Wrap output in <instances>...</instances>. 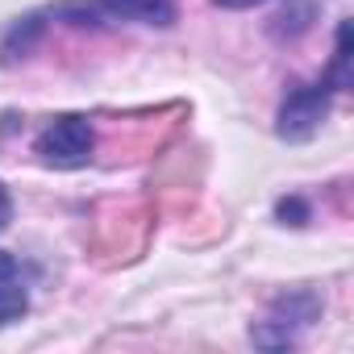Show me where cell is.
I'll use <instances>...</instances> for the list:
<instances>
[{
	"instance_id": "cell-1",
	"label": "cell",
	"mask_w": 354,
	"mask_h": 354,
	"mask_svg": "<svg viewBox=\"0 0 354 354\" xmlns=\"http://www.w3.org/2000/svg\"><path fill=\"white\" fill-rule=\"evenodd\" d=\"M321 317V296L308 292V288H296V292H283L267 317L250 329V342L263 346V350H283L300 337V329H308L313 321Z\"/></svg>"
},
{
	"instance_id": "cell-2",
	"label": "cell",
	"mask_w": 354,
	"mask_h": 354,
	"mask_svg": "<svg viewBox=\"0 0 354 354\" xmlns=\"http://www.w3.org/2000/svg\"><path fill=\"white\" fill-rule=\"evenodd\" d=\"M34 150H38V158H42L46 167L80 171V167H88V162H92L96 129H92V121H88V117H80V113H63V117H55V121L38 133Z\"/></svg>"
},
{
	"instance_id": "cell-3",
	"label": "cell",
	"mask_w": 354,
	"mask_h": 354,
	"mask_svg": "<svg viewBox=\"0 0 354 354\" xmlns=\"http://www.w3.org/2000/svg\"><path fill=\"white\" fill-rule=\"evenodd\" d=\"M329 104H333V88L329 80H317V84H304V88H292L275 113V133L283 142H308L325 117H329Z\"/></svg>"
},
{
	"instance_id": "cell-4",
	"label": "cell",
	"mask_w": 354,
	"mask_h": 354,
	"mask_svg": "<svg viewBox=\"0 0 354 354\" xmlns=\"http://www.w3.org/2000/svg\"><path fill=\"white\" fill-rule=\"evenodd\" d=\"M92 26H100V17L109 21H138V26H171L180 17V0H88Z\"/></svg>"
},
{
	"instance_id": "cell-5",
	"label": "cell",
	"mask_w": 354,
	"mask_h": 354,
	"mask_svg": "<svg viewBox=\"0 0 354 354\" xmlns=\"http://www.w3.org/2000/svg\"><path fill=\"white\" fill-rule=\"evenodd\" d=\"M30 313V279L17 254L0 250V325H13Z\"/></svg>"
},
{
	"instance_id": "cell-6",
	"label": "cell",
	"mask_w": 354,
	"mask_h": 354,
	"mask_svg": "<svg viewBox=\"0 0 354 354\" xmlns=\"http://www.w3.org/2000/svg\"><path fill=\"white\" fill-rule=\"evenodd\" d=\"M42 34H46V21H42V13H30V17H17L13 26H9V34H5V42H0V63H17V59H26L38 42H42Z\"/></svg>"
},
{
	"instance_id": "cell-7",
	"label": "cell",
	"mask_w": 354,
	"mask_h": 354,
	"mask_svg": "<svg viewBox=\"0 0 354 354\" xmlns=\"http://www.w3.org/2000/svg\"><path fill=\"white\" fill-rule=\"evenodd\" d=\"M329 88L333 92H346L350 88V21L337 26V46H333V63H329Z\"/></svg>"
},
{
	"instance_id": "cell-8",
	"label": "cell",
	"mask_w": 354,
	"mask_h": 354,
	"mask_svg": "<svg viewBox=\"0 0 354 354\" xmlns=\"http://www.w3.org/2000/svg\"><path fill=\"white\" fill-rule=\"evenodd\" d=\"M313 0H296V9H283L279 17H275V26H271V34L275 38H300L308 26H313Z\"/></svg>"
},
{
	"instance_id": "cell-9",
	"label": "cell",
	"mask_w": 354,
	"mask_h": 354,
	"mask_svg": "<svg viewBox=\"0 0 354 354\" xmlns=\"http://www.w3.org/2000/svg\"><path fill=\"white\" fill-rule=\"evenodd\" d=\"M275 217H279L283 225H304V221H308V205H304L300 196H283V201L275 205Z\"/></svg>"
},
{
	"instance_id": "cell-10",
	"label": "cell",
	"mask_w": 354,
	"mask_h": 354,
	"mask_svg": "<svg viewBox=\"0 0 354 354\" xmlns=\"http://www.w3.org/2000/svg\"><path fill=\"white\" fill-rule=\"evenodd\" d=\"M13 221V196H9V188L0 184V230H5Z\"/></svg>"
},
{
	"instance_id": "cell-11",
	"label": "cell",
	"mask_w": 354,
	"mask_h": 354,
	"mask_svg": "<svg viewBox=\"0 0 354 354\" xmlns=\"http://www.w3.org/2000/svg\"><path fill=\"white\" fill-rule=\"evenodd\" d=\"M217 9H254V5H267V0H213Z\"/></svg>"
}]
</instances>
